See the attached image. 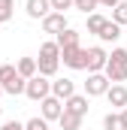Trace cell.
Returning <instances> with one entry per match:
<instances>
[{"label": "cell", "instance_id": "5", "mask_svg": "<svg viewBox=\"0 0 127 130\" xmlns=\"http://www.w3.org/2000/svg\"><path fill=\"white\" fill-rule=\"evenodd\" d=\"M61 61H64V67H70V70H85V67H88V48H82V45L61 48Z\"/></svg>", "mask_w": 127, "mask_h": 130}, {"label": "cell", "instance_id": "17", "mask_svg": "<svg viewBox=\"0 0 127 130\" xmlns=\"http://www.w3.org/2000/svg\"><path fill=\"white\" fill-rule=\"evenodd\" d=\"M58 127H61V130H79V127H82V118H79V115H73V112H61Z\"/></svg>", "mask_w": 127, "mask_h": 130}, {"label": "cell", "instance_id": "29", "mask_svg": "<svg viewBox=\"0 0 127 130\" xmlns=\"http://www.w3.org/2000/svg\"><path fill=\"white\" fill-rule=\"evenodd\" d=\"M0 97H3V88H0Z\"/></svg>", "mask_w": 127, "mask_h": 130}, {"label": "cell", "instance_id": "23", "mask_svg": "<svg viewBox=\"0 0 127 130\" xmlns=\"http://www.w3.org/2000/svg\"><path fill=\"white\" fill-rule=\"evenodd\" d=\"M24 130H49V121H42V118L36 115L30 121H24Z\"/></svg>", "mask_w": 127, "mask_h": 130}, {"label": "cell", "instance_id": "25", "mask_svg": "<svg viewBox=\"0 0 127 130\" xmlns=\"http://www.w3.org/2000/svg\"><path fill=\"white\" fill-rule=\"evenodd\" d=\"M0 130H24V124L12 118V121H3V124H0Z\"/></svg>", "mask_w": 127, "mask_h": 130}, {"label": "cell", "instance_id": "6", "mask_svg": "<svg viewBox=\"0 0 127 130\" xmlns=\"http://www.w3.org/2000/svg\"><path fill=\"white\" fill-rule=\"evenodd\" d=\"M61 112H64V103H61L58 97H52V94H49V97L39 100V118H42V121H58V118H61Z\"/></svg>", "mask_w": 127, "mask_h": 130}, {"label": "cell", "instance_id": "12", "mask_svg": "<svg viewBox=\"0 0 127 130\" xmlns=\"http://www.w3.org/2000/svg\"><path fill=\"white\" fill-rule=\"evenodd\" d=\"M103 97L109 100V106L124 109V106H127V88H124V85H109V91H106Z\"/></svg>", "mask_w": 127, "mask_h": 130}, {"label": "cell", "instance_id": "4", "mask_svg": "<svg viewBox=\"0 0 127 130\" xmlns=\"http://www.w3.org/2000/svg\"><path fill=\"white\" fill-rule=\"evenodd\" d=\"M24 94H27L30 100L39 103L42 97H49V94H52V79H45V76H39V73H36L33 79L24 82Z\"/></svg>", "mask_w": 127, "mask_h": 130}, {"label": "cell", "instance_id": "1", "mask_svg": "<svg viewBox=\"0 0 127 130\" xmlns=\"http://www.w3.org/2000/svg\"><path fill=\"white\" fill-rule=\"evenodd\" d=\"M58 67H61V48H58V42L55 39L42 42L39 45V58H36V73L45 76V79H52L58 73Z\"/></svg>", "mask_w": 127, "mask_h": 130}, {"label": "cell", "instance_id": "8", "mask_svg": "<svg viewBox=\"0 0 127 130\" xmlns=\"http://www.w3.org/2000/svg\"><path fill=\"white\" fill-rule=\"evenodd\" d=\"M67 27H70V24H67V15H64V12H49V15L42 18V33H55V36H58V33L67 30Z\"/></svg>", "mask_w": 127, "mask_h": 130}, {"label": "cell", "instance_id": "14", "mask_svg": "<svg viewBox=\"0 0 127 130\" xmlns=\"http://www.w3.org/2000/svg\"><path fill=\"white\" fill-rule=\"evenodd\" d=\"M97 36H100V42H118V36H121V27H118L112 18H106V24L100 27V33H97Z\"/></svg>", "mask_w": 127, "mask_h": 130}, {"label": "cell", "instance_id": "18", "mask_svg": "<svg viewBox=\"0 0 127 130\" xmlns=\"http://www.w3.org/2000/svg\"><path fill=\"white\" fill-rule=\"evenodd\" d=\"M112 21H115L118 27H124V24H127V0H121V3L112 6Z\"/></svg>", "mask_w": 127, "mask_h": 130}, {"label": "cell", "instance_id": "7", "mask_svg": "<svg viewBox=\"0 0 127 130\" xmlns=\"http://www.w3.org/2000/svg\"><path fill=\"white\" fill-rule=\"evenodd\" d=\"M109 91V79L103 73H88V82H85V97H103Z\"/></svg>", "mask_w": 127, "mask_h": 130}, {"label": "cell", "instance_id": "9", "mask_svg": "<svg viewBox=\"0 0 127 130\" xmlns=\"http://www.w3.org/2000/svg\"><path fill=\"white\" fill-rule=\"evenodd\" d=\"M64 112H73V115L85 118V115H88V97H85V94H73V97H67V100H64Z\"/></svg>", "mask_w": 127, "mask_h": 130}, {"label": "cell", "instance_id": "15", "mask_svg": "<svg viewBox=\"0 0 127 130\" xmlns=\"http://www.w3.org/2000/svg\"><path fill=\"white\" fill-rule=\"evenodd\" d=\"M55 42H58V48H73V45H79V30H73V27H67L55 36Z\"/></svg>", "mask_w": 127, "mask_h": 130}, {"label": "cell", "instance_id": "11", "mask_svg": "<svg viewBox=\"0 0 127 130\" xmlns=\"http://www.w3.org/2000/svg\"><path fill=\"white\" fill-rule=\"evenodd\" d=\"M106 48H100V45H94V48H88V73H103V67H106Z\"/></svg>", "mask_w": 127, "mask_h": 130}, {"label": "cell", "instance_id": "26", "mask_svg": "<svg viewBox=\"0 0 127 130\" xmlns=\"http://www.w3.org/2000/svg\"><path fill=\"white\" fill-rule=\"evenodd\" d=\"M115 3H121V0H97V6H109V9H112Z\"/></svg>", "mask_w": 127, "mask_h": 130}, {"label": "cell", "instance_id": "2", "mask_svg": "<svg viewBox=\"0 0 127 130\" xmlns=\"http://www.w3.org/2000/svg\"><path fill=\"white\" fill-rule=\"evenodd\" d=\"M103 76L109 79V85H121L127 79V48H112L103 67Z\"/></svg>", "mask_w": 127, "mask_h": 130}, {"label": "cell", "instance_id": "27", "mask_svg": "<svg viewBox=\"0 0 127 130\" xmlns=\"http://www.w3.org/2000/svg\"><path fill=\"white\" fill-rule=\"evenodd\" d=\"M118 115H121V121H124V130H127V106L121 109V112H118Z\"/></svg>", "mask_w": 127, "mask_h": 130}, {"label": "cell", "instance_id": "19", "mask_svg": "<svg viewBox=\"0 0 127 130\" xmlns=\"http://www.w3.org/2000/svg\"><path fill=\"white\" fill-rule=\"evenodd\" d=\"M103 130H124V121H121V115H118V112H109V115L103 118Z\"/></svg>", "mask_w": 127, "mask_h": 130}, {"label": "cell", "instance_id": "21", "mask_svg": "<svg viewBox=\"0 0 127 130\" xmlns=\"http://www.w3.org/2000/svg\"><path fill=\"white\" fill-rule=\"evenodd\" d=\"M15 12V0H0V24H6Z\"/></svg>", "mask_w": 127, "mask_h": 130}, {"label": "cell", "instance_id": "10", "mask_svg": "<svg viewBox=\"0 0 127 130\" xmlns=\"http://www.w3.org/2000/svg\"><path fill=\"white\" fill-rule=\"evenodd\" d=\"M73 94H76V82H73V79L64 76V79H55V82H52V97H58L61 103L67 97H73Z\"/></svg>", "mask_w": 127, "mask_h": 130}, {"label": "cell", "instance_id": "22", "mask_svg": "<svg viewBox=\"0 0 127 130\" xmlns=\"http://www.w3.org/2000/svg\"><path fill=\"white\" fill-rule=\"evenodd\" d=\"M73 9H82L85 15L97 12V0H73Z\"/></svg>", "mask_w": 127, "mask_h": 130}, {"label": "cell", "instance_id": "24", "mask_svg": "<svg viewBox=\"0 0 127 130\" xmlns=\"http://www.w3.org/2000/svg\"><path fill=\"white\" fill-rule=\"evenodd\" d=\"M52 12H64V9H73V0H49Z\"/></svg>", "mask_w": 127, "mask_h": 130}, {"label": "cell", "instance_id": "16", "mask_svg": "<svg viewBox=\"0 0 127 130\" xmlns=\"http://www.w3.org/2000/svg\"><path fill=\"white\" fill-rule=\"evenodd\" d=\"M15 70H18L21 79H33V76H36V58H18Z\"/></svg>", "mask_w": 127, "mask_h": 130}, {"label": "cell", "instance_id": "20", "mask_svg": "<svg viewBox=\"0 0 127 130\" xmlns=\"http://www.w3.org/2000/svg\"><path fill=\"white\" fill-rule=\"evenodd\" d=\"M103 24H106V18H103L100 12H91V15H88V33H94V36H97Z\"/></svg>", "mask_w": 127, "mask_h": 130}, {"label": "cell", "instance_id": "28", "mask_svg": "<svg viewBox=\"0 0 127 130\" xmlns=\"http://www.w3.org/2000/svg\"><path fill=\"white\" fill-rule=\"evenodd\" d=\"M0 118H3V106H0Z\"/></svg>", "mask_w": 127, "mask_h": 130}, {"label": "cell", "instance_id": "3", "mask_svg": "<svg viewBox=\"0 0 127 130\" xmlns=\"http://www.w3.org/2000/svg\"><path fill=\"white\" fill-rule=\"evenodd\" d=\"M24 82H27V79L18 76L15 64H3L0 67V88H3V94H12V97L24 94Z\"/></svg>", "mask_w": 127, "mask_h": 130}, {"label": "cell", "instance_id": "13", "mask_svg": "<svg viewBox=\"0 0 127 130\" xmlns=\"http://www.w3.org/2000/svg\"><path fill=\"white\" fill-rule=\"evenodd\" d=\"M24 12H27L30 18H39V21H42V18L52 12V6H49V0H27V3H24Z\"/></svg>", "mask_w": 127, "mask_h": 130}, {"label": "cell", "instance_id": "30", "mask_svg": "<svg viewBox=\"0 0 127 130\" xmlns=\"http://www.w3.org/2000/svg\"><path fill=\"white\" fill-rule=\"evenodd\" d=\"M49 130H52V127H49ZM58 130H61V127H58Z\"/></svg>", "mask_w": 127, "mask_h": 130}]
</instances>
